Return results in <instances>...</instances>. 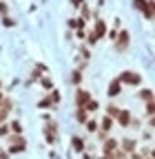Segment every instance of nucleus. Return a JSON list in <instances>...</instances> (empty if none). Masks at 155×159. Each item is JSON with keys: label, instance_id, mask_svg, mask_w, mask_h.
Masks as SVG:
<instances>
[{"label": "nucleus", "instance_id": "nucleus-1", "mask_svg": "<svg viewBox=\"0 0 155 159\" xmlns=\"http://www.w3.org/2000/svg\"><path fill=\"white\" fill-rule=\"evenodd\" d=\"M27 150V139L22 135H9V155H20Z\"/></svg>", "mask_w": 155, "mask_h": 159}, {"label": "nucleus", "instance_id": "nucleus-2", "mask_svg": "<svg viewBox=\"0 0 155 159\" xmlns=\"http://www.w3.org/2000/svg\"><path fill=\"white\" fill-rule=\"evenodd\" d=\"M113 44H115V51L124 53V51L131 47V33H129L126 29H118V35H115Z\"/></svg>", "mask_w": 155, "mask_h": 159}, {"label": "nucleus", "instance_id": "nucleus-3", "mask_svg": "<svg viewBox=\"0 0 155 159\" xmlns=\"http://www.w3.org/2000/svg\"><path fill=\"white\" fill-rule=\"evenodd\" d=\"M133 7L142 11L146 20H153V13H155V0H133Z\"/></svg>", "mask_w": 155, "mask_h": 159}, {"label": "nucleus", "instance_id": "nucleus-4", "mask_svg": "<svg viewBox=\"0 0 155 159\" xmlns=\"http://www.w3.org/2000/svg\"><path fill=\"white\" fill-rule=\"evenodd\" d=\"M118 80L122 84H126V86H140L142 84V75L140 73H133V71H122L118 75Z\"/></svg>", "mask_w": 155, "mask_h": 159}, {"label": "nucleus", "instance_id": "nucleus-5", "mask_svg": "<svg viewBox=\"0 0 155 159\" xmlns=\"http://www.w3.org/2000/svg\"><path fill=\"white\" fill-rule=\"evenodd\" d=\"M113 122L118 124V126H122V128H129V126H131V122H133V117H131V111H126V108H120V111H118V115L113 117Z\"/></svg>", "mask_w": 155, "mask_h": 159}, {"label": "nucleus", "instance_id": "nucleus-6", "mask_svg": "<svg viewBox=\"0 0 155 159\" xmlns=\"http://www.w3.org/2000/svg\"><path fill=\"white\" fill-rule=\"evenodd\" d=\"M45 139H47L49 146H53L58 142V124L55 122H47L45 124Z\"/></svg>", "mask_w": 155, "mask_h": 159}, {"label": "nucleus", "instance_id": "nucleus-7", "mask_svg": "<svg viewBox=\"0 0 155 159\" xmlns=\"http://www.w3.org/2000/svg\"><path fill=\"white\" fill-rule=\"evenodd\" d=\"M118 148H120V142H118V139H113V137H104V139H102V152H104V155H113Z\"/></svg>", "mask_w": 155, "mask_h": 159}, {"label": "nucleus", "instance_id": "nucleus-8", "mask_svg": "<svg viewBox=\"0 0 155 159\" xmlns=\"http://www.w3.org/2000/svg\"><path fill=\"white\" fill-rule=\"evenodd\" d=\"M120 150H122V152H126V155L135 152V150H138V139H133V137L122 139V142H120Z\"/></svg>", "mask_w": 155, "mask_h": 159}, {"label": "nucleus", "instance_id": "nucleus-9", "mask_svg": "<svg viewBox=\"0 0 155 159\" xmlns=\"http://www.w3.org/2000/svg\"><path fill=\"white\" fill-rule=\"evenodd\" d=\"M89 99H91V93H89L87 89H80V86H78V91H75V108H78V106H84Z\"/></svg>", "mask_w": 155, "mask_h": 159}, {"label": "nucleus", "instance_id": "nucleus-10", "mask_svg": "<svg viewBox=\"0 0 155 159\" xmlns=\"http://www.w3.org/2000/svg\"><path fill=\"white\" fill-rule=\"evenodd\" d=\"M106 31H109V27H106V22L102 18H95V27H93V33L98 35V40H102V38H106Z\"/></svg>", "mask_w": 155, "mask_h": 159}, {"label": "nucleus", "instance_id": "nucleus-11", "mask_svg": "<svg viewBox=\"0 0 155 159\" xmlns=\"http://www.w3.org/2000/svg\"><path fill=\"white\" fill-rule=\"evenodd\" d=\"M71 148H73L75 152H84V150H87V142H84L80 135H75V137H71Z\"/></svg>", "mask_w": 155, "mask_h": 159}, {"label": "nucleus", "instance_id": "nucleus-12", "mask_svg": "<svg viewBox=\"0 0 155 159\" xmlns=\"http://www.w3.org/2000/svg\"><path fill=\"white\" fill-rule=\"evenodd\" d=\"M122 86H124V84L120 82V80H118V77H115V80H113V82L109 84V91H106V93H109V97H118V95L122 93Z\"/></svg>", "mask_w": 155, "mask_h": 159}, {"label": "nucleus", "instance_id": "nucleus-13", "mask_svg": "<svg viewBox=\"0 0 155 159\" xmlns=\"http://www.w3.org/2000/svg\"><path fill=\"white\" fill-rule=\"evenodd\" d=\"M38 108H40V111H49V108H55V104L51 102V95L47 93L42 99H40V102H38Z\"/></svg>", "mask_w": 155, "mask_h": 159}, {"label": "nucleus", "instance_id": "nucleus-14", "mask_svg": "<svg viewBox=\"0 0 155 159\" xmlns=\"http://www.w3.org/2000/svg\"><path fill=\"white\" fill-rule=\"evenodd\" d=\"M38 82H40V86H42V89H45L47 93H49L51 89H55V84H53V80H51L49 75H42L40 80H38Z\"/></svg>", "mask_w": 155, "mask_h": 159}, {"label": "nucleus", "instance_id": "nucleus-15", "mask_svg": "<svg viewBox=\"0 0 155 159\" xmlns=\"http://www.w3.org/2000/svg\"><path fill=\"white\" fill-rule=\"evenodd\" d=\"M75 119H78L80 124H84L87 119H89V113H87V111H84L82 106H78V108H75Z\"/></svg>", "mask_w": 155, "mask_h": 159}, {"label": "nucleus", "instance_id": "nucleus-16", "mask_svg": "<svg viewBox=\"0 0 155 159\" xmlns=\"http://www.w3.org/2000/svg\"><path fill=\"white\" fill-rule=\"evenodd\" d=\"M138 97L142 99V102H151V99H153V91H151V89H140Z\"/></svg>", "mask_w": 155, "mask_h": 159}, {"label": "nucleus", "instance_id": "nucleus-17", "mask_svg": "<svg viewBox=\"0 0 155 159\" xmlns=\"http://www.w3.org/2000/svg\"><path fill=\"white\" fill-rule=\"evenodd\" d=\"M0 22H2V27H7V29H13V27H16V18H11V16L7 13V16L0 18Z\"/></svg>", "mask_w": 155, "mask_h": 159}, {"label": "nucleus", "instance_id": "nucleus-18", "mask_svg": "<svg viewBox=\"0 0 155 159\" xmlns=\"http://www.w3.org/2000/svg\"><path fill=\"white\" fill-rule=\"evenodd\" d=\"M82 108H84L87 113H95V111H98V108H100V104H98V102H95V99L91 97V99H89V102H87V104H84Z\"/></svg>", "mask_w": 155, "mask_h": 159}, {"label": "nucleus", "instance_id": "nucleus-19", "mask_svg": "<svg viewBox=\"0 0 155 159\" xmlns=\"http://www.w3.org/2000/svg\"><path fill=\"white\" fill-rule=\"evenodd\" d=\"M9 130H11V135H22V124L18 122H9Z\"/></svg>", "mask_w": 155, "mask_h": 159}, {"label": "nucleus", "instance_id": "nucleus-20", "mask_svg": "<svg viewBox=\"0 0 155 159\" xmlns=\"http://www.w3.org/2000/svg\"><path fill=\"white\" fill-rule=\"evenodd\" d=\"M80 82H82V69H75V71L71 73V84L80 86Z\"/></svg>", "mask_w": 155, "mask_h": 159}, {"label": "nucleus", "instance_id": "nucleus-21", "mask_svg": "<svg viewBox=\"0 0 155 159\" xmlns=\"http://www.w3.org/2000/svg\"><path fill=\"white\" fill-rule=\"evenodd\" d=\"M82 126H84V128H87L89 133H98V122H95V119H91V117L87 119V122H84Z\"/></svg>", "mask_w": 155, "mask_h": 159}, {"label": "nucleus", "instance_id": "nucleus-22", "mask_svg": "<svg viewBox=\"0 0 155 159\" xmlns=\"http://www.w3.org/2000/svg\"><path fill=\"white\" fill-rule=\"evenodd\" d=\"M80 18L82 20H91V7L84 2V5H80Z\"/></svg>", "mask_w": 155, "mask_h": 159}, {"label": "nucleus", "instance_id": "nucleus-23", "mask_svg": "<svg viewBox=\"0 0 155 159\" xmlns=\"http://www.w3.org/2000/svg\"><path fill=\"white\" fill-rule=\"evenodd\" d=\"M84 40H87V47H93V44H98V42H100V40H98V35H95L93 31H89Z\"/></svg>", "mask_w": 155, "mask_h": 159}, {"label": "nucleus", "instance_id": "nucleus-24", "mask_svg": "<svg viewBox=\"0 0 155 159\" xmlns=\"http://www.w3.org/2000/svg\"><path fill=\"white\" fill-rule=\"evenodd\" d=\"M42 75H47V73H42L38 66H33V71H31V77H29V82H38V80H40Z\"/></svg>", "mask_w": 155, "mask_h": 159}, {"label": "nucleus", "instance_id": "nucleus-25", "mask_svg": "<svg viewBox=\"0 0 155 159\" xmlns=\"http://www.w3.org/2000/svg\"><path fill=\"white\" fill-rule=\"evenodd\" d=\"M118 111H120L118 104H106V115H109V117H115V115H118Z\"/></svg>", "mask_w": 155, "mask_h": 159}, {"label": "nucleus", "instance_id": "nucleus-26", "mask_svg": "<svg viewBox=\"0 0 155 159\" xmlns=\"http://www.w3.org/2000/svg\"><path fill=\"white\" fill-rule=\"evenodd\" d=\"M80 57L89 62V57H91V49H89L87 44H82V47H80Z\"/></svg>", "mask_w": 155, "mask_h": 159}, {"label": "nucleus", "instance_id": "nucleus-27", "mask_svg": "<svg viewBox=\"0 0 155 159\" xmlns=\"http://www.w3.org/2000/svg\"><path fill=\"white\" fill-rule=\"evenodd\" d=\"M11 135V130H9V124L5 122V124H0V137H9Z\"/></svg>", "mask_w": 155, "mask_h": 159}, {"label": "nucleus", "instance_id": "nucleus-28", "mask_svg": "<svg viewBox=\"0 0 155 159\" xmlns=\"http://www.w3.org/2000/svg\"><path fill=\"white\" fill-rule=\"evenodd\" d=\"M153 111H155V102L151 99V102H146V115H148V117H153Z\"/></svg>", "mask_w": 155, "mask_h": 159}, {"label": "nucleus", "instance_id": "nucleus-29", "mask_svg": "<svg viewBox=\"0 0 155 159\" xmlns=\"http://www.w3.org/2000/svg\"><path fill=\"white\" fill-rule=\"evenodd\" d=\"M138 152H140L142 157H153V150H151V146H144V148H142V150H138Z\"/></svg>", "mask_w": 155, "mask_h": 159}, {"label": "nucleus", "instance_id": "nucleus-30", "mask_svg": "<svg viewBox=\"0 0 155 159\" xmlns=\"http://www.w3.org/2000/svg\"><path fill=\"white\" fill-rule=\"evenodd\" d=\"M7 11H9V5L0 0V16H7Z\"/></svg>", "mask_w": 155, "mask_h": 159}, {"label": "nucleus", "instance_id": "nucleus-31", "mask_svg": "<svg viewBox=\"0 0 155 159\" xmlns=\"http://www.w3.org/2000/svg\"><path fill=\"white\" fill-rule=\"evenodd\" d=\"M67 25H69V29H78V20H75V18H69Z\"/></svg>", "mask_w": 155, "mask_h": 159}, {"label": "nucleus", "instance_id": "nucleus-32", "mask_svg": "<svg viewBox=\"0 0 155 159\" xmlns=\"http://www.w3.org/2000/svg\"><path fill=\"white\" fill-rule=\"evenodd\" d=\"M75 38H78V40H84V38H87V31H84V29H78V31H75Z\"/></svg>", "mask_w": 155, "mask_h": 159}, {"label": "nucleus", "instance_id": "nucleus-33", "mask_svg": "<svg viewBox=\"0 0 155 159\" xmlns=\"http://www.w3.org/2000/svg\"><path fill=\"white\" fill-rule=\"evenodd\" d=\"M71 5L73 7H80V5H84V0H71Z\"/></svg>", "mask_w": 155, "mask_h": 159}, {"label": "nucleus", "instance_id": "nucleus-34", "mask_svg": "<svg viewBox=\"0 0 155 159\" xmlns=\"http://www.w3.org/2000/svg\"><path fill=\"white\" fill-rule=\"evenodd\" d=\"M80 155H82V159H95V157H93V155H89L87 150H84V152H80Z\"/></svg>", "mask_w": 155, "mask_h": 159}, {"label": "nucleus", "instance_id": "nucleus-35", "mask_svg": "<svg viewBox=\"0 0 155 159\" xmlns=\"http://www.w3.org/2000/svg\"><path fill=\"white\" fill-rule=\"evenodd\" d=\"M95 159H113V155H104V152H102L100 157H95Z\"/></svg>", "mask_w": 155, "mask_h": 159}, {"label": "nucleus", "instance_id": "nucleus-36", "mask_svg": "<svg viewBox=\"0 0 155 159\" xmlns=\"http://www.w3.org/2000/svg\"><path fill=\"white\" fill-rule=\"evenodd\" d=\"M0 159H9V152H5V150H0Z\"/></svg>", "mask_w": 155, "mask_h": 159}, {"label": "nucleus", "instance_id": "nucleus-37", "mask_svg": "<svg viewBox=\"0 0 155 159\" xmlns=\"http://www.w3.org/2000/svg\"><path fill=\"white\" fill-rule=\"evenodd\" d=\"M2 97H5V95H2V91H0V102H2Z\"/></svg>", "mask_w": 155, "mask_h": 159}, {"label": "nucleus", "instance_id": "nucleus-38", "mask_svg": "<svg viewBox=\"0 0 155 159\" xmlns=\"http://www.w3.org/2000/svg\"><path fill=\"white\" fill-rule=\"evenodd\" d=\"M142 159H153V157H142Z\"/></svg>", "mask_w": 155, "mask_h": 159}]
</instances>
